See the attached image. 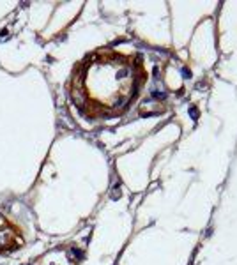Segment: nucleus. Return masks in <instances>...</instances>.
Listing matches in <instances>:
<instances>
[{"label": "nucleus", "instance_id": "nucleus-1", "mask_svg": "<svg viewBox=\"0 0 237 265\" xmlns=\"http://www.w3.org/2000/svg\"><path fill=\"white\" fill-rule=\"evenodd\" d=\"M129 71L117 55H94L83 62L73 83L76 104L89 115L115 113L126 99Z\"/></svg>", "mask_w": 237, "mask_h": 265}, {"label": "nucleus", "instance_id": "nucleus-2", "mask_svg": "<svg viewBox=\"0 0 237 265\" xmlns=\"http://www.w3.org/2000/svg\"><path fill=\"white\" fill-rule=\"evenodd\" d=\"M23 244L21 230L9 221L7 217L0 216V253H7Z\"/></svg>", "mask_w": 237, "mask_h": 265}]
</instances>
